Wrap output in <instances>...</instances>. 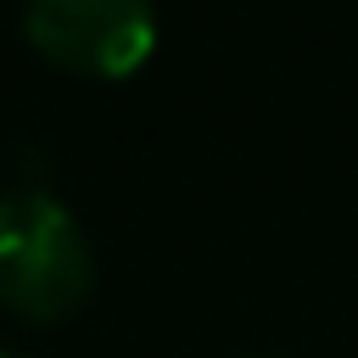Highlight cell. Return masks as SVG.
<instances>
[{
	"label": "cell",
	"mask_w": 358,
	"mask_h": 358,
	"mask_svg": "<svg viewBox=\"0 0 358 358\" xmlns=\"http://www.w3.org/2000/svg\"><path fill=\"white\" fill-rule=\"evenodd\" d=\"M22 28L39 56L90 78H123L157 45L151 0H28Z\"/></svg>",
	"instance_id": "7a4b0ae2"
},
{
	"label": "cell",
	"mask_w": 358,
	"mask_h": 358,
	"mask_svg": "<svg viewBox=\"0 0 358 358\" xmlns=\"http://www.w3.org/2000/svg\"><path fill=\"white\" fill-rule=\"evenodd\" d=\"M0 358H17V352H0Z\"/></svg>",
	"instance_id": "3957f363"
},
{
	"label": "cell",
	"mask_w": 358,
	"mask_h": 358,
	"mask_svg": "<svg viewBox=\"0 0 358 358\" xmlns=\"http://www.w3.org/2000/svg\"><path fill=\"white\" fill-rule=\"evenodd\" d=\"M95 285V252L78 218L45 185L0 190V302L22 319H67Z\"/></svg>",
	"instance_id": "6da1fadb"
}]
</instances>
